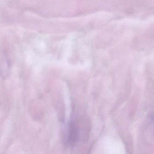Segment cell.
Here are the masks:
<instances>
[{"mask_svg":"<svg viewBox=\"0 0 154 154\" xmlns=\"http://www.w3.org/2000/svg\"><path fill=\"white\" fill-rule=\"evenodd\" d=\"M79 137V133L77 123L74 120L70 121L68 127L67 143L71 146H74L78 142Z\"/></svg>","mask_w":154,"mask_h":154,"instance_id":"obj_1","label":"cell"},{"mask_svg":"<svg viewBox=\"0 0 154 154\" xmlns=\"http://www.w3.org/2000/svg\"><path fill=\"white\" fill-rule=\"evenodd\" d=\"M147 35L150 36V38L154 40V27L151 28L149 30L148 33H147Z\"/></svg>","mask_w":154,"mask_h":154,"instance_id":"obj_2","label":"cell"},{"mask_svg":"<svg viewBox=\"0 0 154 154\" xmlns=\"http://www.w3.org/2000/svg\"><path fill=\"white\" fill-rule=\"evenodd\" d=\"M149 118H150V122L151 123V126L152 127L154 131V112L151 114Z\"/></svg>","mask_w":154,"mask_h":154,"instance_id":"obj_3","label":"cell"}]
</instances>
